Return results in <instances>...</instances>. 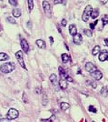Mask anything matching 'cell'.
<instances>
[{
  "label": "cell",
  "mask_w": 108,
  "mask_h": 122,
  "mask_svg": "<svg viewBox=\"0 0 108 122\" xmlns=\"http://www.w3.org/2000/svg\"><path fill=\"white\" fill-rule=\"evenodd\" d=\"M15 68V63H12V62H7V63L3 64V65L0 67V70H1L3 73L7 74V73L12 72Z\"/></svg>",
  "instance_id": "cell-1"
},
{
  "label": "cell",
  "mask_w": 108,
  "mask_h": 122,
  "mask_svg": "<svg viewBox=\"0 0 108 122\" xmlns=\"http://www.w3.org/2000/svg\"><path fill=\"white\" fill-rule=\"evenodd\" d=\"M93 11V8L92 7L89 5V6H86L85 10H84V13L82 15V19L85 22H87L89 20V17H91V13Z\"/></svg>",
  "instance_id": "cell-2"
},
{
  "label": "cell",
  "mask_w": 108,
  "mask_h": 122,
  "mask_svg": "<svg viewBox=\"0 0 108 122\" xmlns=\"http://www.w3.org/2000/svg\"><path fill=\"white\" fill-rule=\"evenodd\" d=\"M18 115H19V113H18V111H17L16 109H10L8 110V112H7V118L8 120L15 119V118L18 117Z\"/></svg>",
  "instance_id": "cell-3"
},
{
  "label": "cell",
  "mask_w": 108,
  "mask_h": 122,
  "mask_svg": "<svg viewBox=\"0 0 108 122\" xmlns=\"http://www.w3.org/2000/svg\"><path fill=\"white\" fill-rule=\"evenodd\" d=\"M15 57H16L17 61L19 62V64H20L21 67L24 68V69H26V70H27V68H26V64H25L24 57H23V52H22V51H17V52L15 53Z\"/></svg>",
  "instance_id": "cell-4"
},
{
  "label": "cell",
  "mask_w": 108,
  "mask_h": 122,
  "mask_svg": "<svg viewBox=\"0 0 108 122\" xmlns=\"http://www.w3.org/2000/svg\"><path fill=\"white\" fill-rule=\"evenodd\" d=\"M85 69L87 70L88 72H90V73H93V72H95V70H97L96 67H95L92 62H87V63H86V65H85Z\"/></svg>",
  "instance_id": "cell-5"
},
{
  "label": "cell",
  "mask_w": 108,
  "mask_h": 122,
  "mask_svg": "<svg viewBox=\"0 0 108 122\" xmlns=\"http://www.w3.org/2000/svg\"><path fill=\"white\" fill-rule=\"evenodd\" d=\"M74 43L75 45H80L82 44V42H83V37H82V35L80 33H77V34L74 36Z\"/></svg>",
  "instance_id": "cell-6"
},
{
  "label": "cell",
  "mask_w": 108,
  "mask_h": 122,
  "mask_svg": "<svg viewBox=\"0 0 108 122\" xmlns=\"http://www.w3.org/2000/svg\"><path fill=\"white\" fill-rule=\"evenodd\" d=\"M21 48H23V50L27 53L28 52V50H29V45H28V43H27V41L26 39H21Z\"/></svg>",
  "instance_id": "cell-7"
},
{
  "label": "cell",
  "mask_w": 108,
  "mask_h": 122,
  "mask_svg": "<svg viewBox=\"0 0 108 122\" xmlns=\"http://www.w3.org/2000/svg\"><path fill=\"white\" fill-rule=\"evenodd\" d=\"M91 75H92V77H94V78L96 79V80H100L102 77H103V74H102V72H100L99 70H95V72L91 73Z\"/></svg>",
  "instance_id": "cell-8"
},
{
  "label": "cell",
  "mask_w": 108,
  "mask_h": 122,
  "mask_svg": "<svg viewBox=\"0 0 108 122\" xmlns=\"http://www.w3.org/2000/svg\"><path fill=\"white\" fill-rule=\"evenodd\" d=\"M108 57V53L106 50H104V51H102L100 52V54H99V60L100 61H104L106 60Z\"/></svg>",
  "instance_id": "cell-9"
},
{
  "label": "cell",
  "mask_w": 108,
  "mask_h": 122,
  "mask_svg": "<svg viewBox=\"0 0 108 122\" xmlns=\"http://www.w3.org/2000/svg\"><path fill=\"white\" fill-rule=\"evenodd\" d=\"M69 33L72 35V36H75L77 34V29L74 25H70L69 26Z\"/></svg>",
  "instance_id": "cell-10"
},
{
  "label": "cell",
  "mask_w": 108,
  "mask_h": 122,
  "mask_svg": "<svg viewBox=\"0 0 108 122\" xmlns=\"http://www.w3.org/2000/svg\"><path fill=\"white\" fill-rule=\"evenodd\" d=\"M59 86H60V88L63 90H66L67 88V82H66V80L62 78L60 81H59Z\"/></svg>",
  "instance_id": "cell-11"
},
{
  "label": "cell",
  "mask_w": 108,
  "mask_h": 122,
  "mask_svg": "<svg viewBox=\"0 0 108 122\" xmlns=\"http://www.w3.org/2000/svg\"><path fill=\"white\" fill-rule=\"evenodd\" d=\"M43 7H44L45 12L50 13V5L47 1H43Z\"/></svg>",
  "instance_id": "cell-12"
},
{
  "label": "cell",
  "mask_w": 108,
  "mask_h": 122,
  "mask_svg": "<svg viewBox=\"0 0 108 122\" xmlns=\"http://www.w3.org/2000/svg\"><path fill=\"white\" fill-rule=\"evenodd\" d=\"M35 43H36V45L38 46V48H46V42H45L44 40H42V39H37Z\"/></svg>",
  "instance_id": "cell-13"
},
{
  "label": "cell",
  "mask_w": 108,
  "mask_h": 122,
  "mask_svg": "<svg viewBox=\"0 0 108 122\" xmlns=\"http://www.w3.org/2000/svg\"><path fill=\"white\" fill-rule=\"evenodd\" d=\"M61 57H62V61H63L64 63H68V62L70 61V57H69V55H67L66 53L62 54Z\"/></svg>",
  "instance_id": "cell-14"
},
{
  "label": "cell",
  "mask_w": 108,
  "mask_h": 122,
  "mask_svg": "<svg viewBox=\"0 0 108 122\" xmlns=\"http://www.w3.org/2000/svg\"><path fill=\"white\" fill-rule=\"evenodd\" d=\"M59 73H60V76L62 77V78L63 79H65V78H66V77H67V74H66V70L64 69V68H62V67H59Z\"/></svg>",
  "instance_id": "cell-15"
},
{
  "label": "cell",
  "mask_w": 108,
  "mask_h": 122,
  "mask_svg": "<svg viewBox=\"0 0 108 122\" xmlns=\"http://www.w3.org/2000/svg\"><path fill=\"white\" fill-rule=\"evenodd\" d=\"M98 16H99V10H98V9H95V10L92 11V13H91V17H92L93 19H96V18L98 17Z\"/></svg>",
  "instance_id": "cell-16"
},
{
  "label": "cell",
  "mask_w": 108,
  "mask_h": 122,
  "mask_svg": "<svg viewBox=\"0 0 108 122\" xmlns=\"http://www.w3.org/2000/svg\"><path fill=\"white\" fill-rule=\"evenodd\" d=\"M60 108L63 110H67L69 108H70V105L68 104V103H66V102H62L60 104Z\"/></svg>",
  "instance_id": "cell-17"
},
{
  "label": "cell",
  "mask_w": 108,
  "mask_h": 122,
  "mask_svg": "<svg viewBox=\"0 0 108 122\" xmlns=\"http://www.w3.org/2000/svg\"><path fill=\"white\" fill-rule=\"evenodd\" d=\"M49 78H50V81L52 82L54 85H56V83H57V77H56L55 75L52 74L49 77Z\"/></svg>",
  "instance_id": "cell-18"
},
{
  "label": "cell",
  "mask_w": 108,
  "mask_h": 122,
  "mask_svg": "<svg viewBox=\"0 0 108 122\" xmlns=\"http://www.w3.org/2000/svg\"><path fill=\"white\" fill-rule=\"evenodd\" d=\"M100 51H101V48L99 47V46H95L94 49H93V51H92V54L95 56V55H97L98 53H100Z\"/></svg>",
  "instance_id": "cell-19"
},
{
  "label": "cell",
  "mask_w": 108,
  "mask_h": 122,
  "mask_svg": "<svg viewBox=\"0 0 108 122\" xmlns=\"http://www.w3.org/2000/svg\"><path fill=\"white\" fill-rule=\"evenodd\" d=\"M13 16L15 17H20L21 16V10L20 9H14L13 10Z\"/></svg>",
  "instance_id": "cell-20"
},
{
  "label": "cell",
  "mask_w": 108,
  "mask_h": 122,
  "mask_svg": "<svg viewBox=\"0 0 108 122\" xmlns=\"http://www.w3.org/2000/svg\"><path fill=\"white\" fill-rule=\"evenodd\" d=\"M9 58L8 55H7L6 53H0V61H5L7 60Z\"/></svg>",
  "instance_id": "cell-21"
},
{
  "label": "cell",
  "mask_w": 108,
  "mask_h": 122,
  "mask_svg": "<svg viewBox=\"0 0 108 122\" xmlns=\"http://www.w3.org/2000/svg\"><path fill=\"white\" fill-rule=\"evenodd\" d=\"M86 83H87V85H89V86H91L93 88H97V85H96V83H95V81H92V80H87L86 81Z\"/></svg>",
  "instance_id": "cell-22"
},
{
  "label": "cell",
  "mask_w": 108,
  "mask_h": 122,
  "mask_svg": "<svg viewBox=\"0 0 108 122\" xmlns=\"http://www.w3.org/2000/svg\"><path fill=\"white\" fill-rule=\"evenodd\" d=\"M101 94L104 96V97H107L108 96V89L105 88V87L101 89Z\"/></svg>",
  "instance_id": "cell-23"
},
{
  "label": "cell",
  "mask_w": 108,
  "mask_h": 122,
  "mask_svg": "<svg viewBox=\"0 0 108 122\" xmlns=\"http://www.w3.org/2000/svg\"><path fill=\"white\" fill-rule=\"evenodd\" d=\"M27 3H28V8H29V10H30V11H32V10H33V8H34V1H32V0H28V1H27Z\"/></svg>",
  "instance_id": "cell-24"
},
{
  "label": "cell",
  "mask_w": 108,
  "mask_h": 122,
  "mask_svg": "<svg viewBox=\"0 0 108 122\" xmlns=\"http://www.w3.org/2000/svg\"><path fill=\"white\" fill-rule=\"evenodd\" d=\"M102 22H103V25L105 26L108 24V16H103L102 17Z\"/></svg>",
  "instance_id": "cell-25"
},
{
  "label": "cell",
  "mask_w": 108,
  "mask_h": 122,
  "mask_svg": "<svg viewBox=\"0 0 108 122\" xmlns=\"http://www.w3.org/2000/svg\"><path fill=\"white\" fill-rule=\"evenodd\" d=\"M54 118H55L54 116H51V117H50L49 118H47V119H41V122H53Z\"/></svg>",
  "instance_id": "cell-26"
},
{
  "label": "cell",
  "mask_w": 108,
  "mask_h": 122,
  "mask_svg": "<svg viewBox=\"0 0 108 122\" xmlns=\"http://www.w3.org/2000/svg\"><path fill=\"white\" fill-rule=\"evenodd\" d=\"M88 110H89L90 112H93V113H96V112H97V109H95V106H93V105L89 106V108H88Z\"/></svg>",
  "instance_id": "cell-27"
},
{
  "label": "cell",
  "mask_w": 108,
  "mask_h": 122,
  "mask_svg": "<svg viewBox=\"0 0 108 122\" xmlns=\"http://www.w3.org/2000/svg\"><path fill=\"white\" fill-rule=\"evenodd\" d=\"M84 32H85V34L86 35L87 37H92V36H93L92 31H91V30H89V29H85V30H84Z\"/></svg>",
  "instance_id": "cell-28"
},
{
  "label": "cell",
  "mask_w": 108,
  "mask_h": 122,
  "mask_svg": "<svg viewBox=\"0 0 108 122\" xmlns=\"http://www.w3.org/2000/svg\"><path fill=\"white\" fill-rule=\"evenodd\" d=\"M7 22H9V23H12V24H15L16 22H15V20L14 19V18H12L11 16H9V17H7Z\"/></svg>",
  "instance_id": "cell-29"
},
{
  "label": "cell",
  "mask_w": 108,
  "mask_h": 122,
  "mask_svg": "<svg viewBox=\"0 0 108 122\" xmlns=\"http://www.w3.org/2000/svg\"><path fill=\"white\" fill-rule=\"evenodd\" d=\"M8 2H9V4H11L12 6H17V4H18L17 1H15V0H9Z\"/></svg>",
  "instance_id": "cell-30"
},
{
  "label": "cell",
  "mask_w": 108,
  "mask_h": 122,
  "mask_svg": "<svg viewBox=\"0 0 108 122\" xmlns=\"http://www.w3.org/2000/svg\"><path fill=\"white\" fill-rule=\"evenodd\" d=\"M35 93H36V94H38V95H39V94L42 93V88H36L35 89Z\"/></svg>",
  "instance_id": "cell-31"
},
{
  "label": "cell",
  "mask_w": 108,
  "mask_h": 122,
  "mask_svg": "<svg viewBox=\"0 0 108 122\" xmlns=\"http://www.w3.org/2000/svg\"><path fill=\"white\" fill-rule=\"evenodd\" d=\"M66 24H67V22H66V19H62V21H61V25L63 26V27H66Z\"/></svg>",
  "instance_id": "cell-32"
},
{
  "label": "cell",
  "mask_w": 108,
  "mask_h": 122,
  "mask_svg": "<svg viewBox=\"0 0 108 122\" xmlns=\"http://www.w3.org/2000/svg\"><path fill=\"white\" fill-rule=\"evenodd\" d=\"M97 22H98V21H97V19H96V21H95V23H91V24H90V27H91V29H94V28H95V26L97 24Z\"/></svg>",
  "instance_id": "cell-33"
},
{
  "label": "cell",
  "mask_w": 108,
  "mask_h": 122,
  "mask_svg": "<svg viewBox=\"0 0 108 122\" xmlns=\"http://www.w3.org/2000/svg\"><path fill=\"white\" fill-rule=\"evenodd\" d=\"M44 98V100H43V104H44V105H46V104H47V98H46V96H44V98Z\"/></svg>",
  "instance_id": "cell-34"
},
{
  "label": "cell",
  "mask_w": 108,
  "mask_h": 122,
  "mask_svg": "<svg viewBox=\"0 0 108 122\" xmlns=\"http://www.w3.org/2000/svg\"><path fill=\"white\" fill-rule=\"evenodd\" d=\"M66 79H67V81H70V82H73V79H72V78H71V77H66Z\"/></svg>",
  "instance_id": "cell-35"
},
{
  "label": "cell",
  "mask_w": 108,
  "mask_h": 122,
  "mask_svg": "<svg viewBox=\"0 0 108 122\" xmlns=\"http://www.w3.org/2000/svg\"><path fill=\"white\" fill-rule=\"evenodd\" d=\"M49 39H50V42H51V44H52V43H54V38H53L52 37H49Z\"/></svg>",
  "instance_id": "cell-36"
},
{
  "label": "cell",
  "mask_w": 108,
  "mask_h": 122,
  "mask_svg": "<svg viewBox=\"0 0 108 122\" xmlns=\"http://www.w3.org/2000/svg\"><path fill=\"white\" fill-rule=\"evenodd\" d=\"M104 44L108 47V38H105V39H104Z\"/></svg>",
  "instance_id": "cell-37"
},
{
  "label": "cell",
  "mask_w": 108,
  "mask_h": 122,
  "mask_svg": "<svg viewBox=\"0 0 108 122\" xmlns=\"http://www.w3.org/2000/svg\"><path fill=\"white\" fill-rule=\"evenodd\" d=\"M63 1H61V0H58V1H54V4H59V3H62Z\"/></svg>",
  "instance_id": "cell-38"
},
{
  "label": "cell",
  "mask_w": 108,
  "mask_h": 122,
  "mask_svg": "<svg viewBox=\"0 0 108 122\" xmlns=\"http://www.w3.org/2000/svg\"><path fill=\"white\" fill-rule=\"evenodd\" d=\"M2 119H3V117H2V115L0 114V120H2Z\"/></svg>",
  "instance_id": "cell-39"
},
{
  "label": "cell",
  "mask_w": 108,
  "mask_h": 122,
  "mask_svg": "<svg viewBox=\"0 0 108 122\" xmlns=\"http://www.w3.org/2000/svg\"><path fill=\"white\" fill-rule=\"evenodd\" d=\"M2 29H3V27H2V26H0V31H2Z\"/></svg>",
  "instance_id": "cell-40"
},
{
  "label": "cell",
  "mask_w": 108,
  "mask_h": 122,
  "mask_svg": "<svg viewBox=\"0 0 108 122\" xmlns=\"http://www.w3.org/2000/svg\"><path fill=\"white\" fill-rule=\"evenodd\" d=\"M107 60H108V57H107Z\"/></svg>",
  "instance_id": "cell-41"
},
{
  "label": "cell",
  "mask_w": 108,
  "mask_h": 122,
  "mask_svg": "<svg viewBox=\"0 0 108 122\" xmlns=\"http://www.w3.org/2000/svg\"><path fill=\"white\" fill-rule=\"evenodd\" d=\"M93 122H95V121H93Z\"/></svg>",
  "instance_id": "cell-42"
}]
</instances>
